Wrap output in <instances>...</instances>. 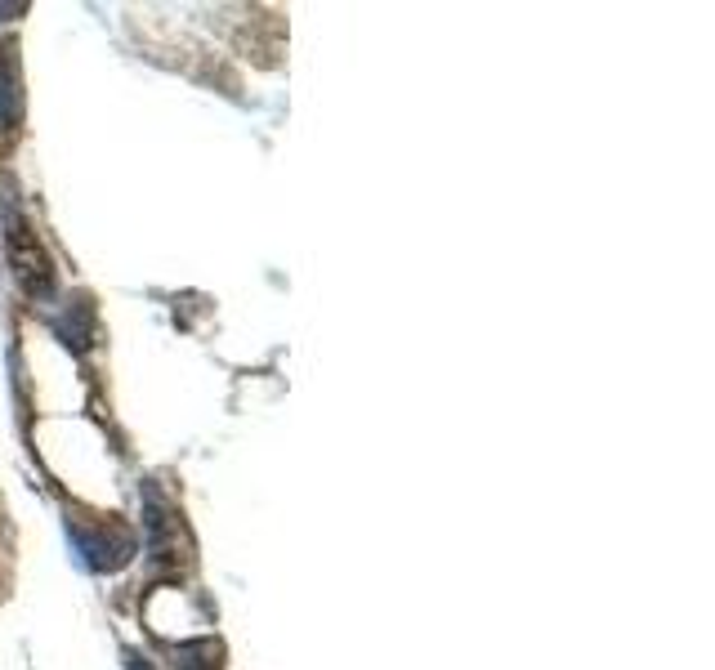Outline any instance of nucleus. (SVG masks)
<instances>
[{
  "instance_id": "nucleus-1",
  "label": "nucleus",
  "mask_w": 715,
  "mask_h": 670,
  "mask_svg": "<svg viewBox=\"0 0 715 670\" xmlns=\"http://www.w3.org/2000/svg\"><path fill=\"white\" fill-rule=\"evenodd\" d=\"M5 242H9V264H14L23 291L27 295H50V282H54L50 260H45L41 242H36V233L27 228L23 215H9V237Z\"/></svg>"
},
{
  "instance_id": "nucleus-2",
  "label": "nucleus",
  "mask_w": 715,
  "mask_h": 670,
  "mask_svg": "<svg viewBox=\"0 0 715 670\" xmlns=\"http://www.w3.org/2000/svg\"><path fill=\"white\" fill-rule=\"evenodd\" d=\"M0 112L5 121H18L23 117V99H18V63H14V50L0 54Z\"/></svg>"
},
{
  "instance_id": "nucleus-3",
  "label": "nucleus",
  "mask_w": 715,
  "mask_h": 670,
  "mask_svg": "<svg viewBox=\"0 0 715 670\" xmlns=\"http://www.w3.org/2000/svg\"><path fill=\"white\" fill-rule=\"evenodd\" d=\"M0 14H5V9H0Z\"/></svg>"
}]
</instances>
